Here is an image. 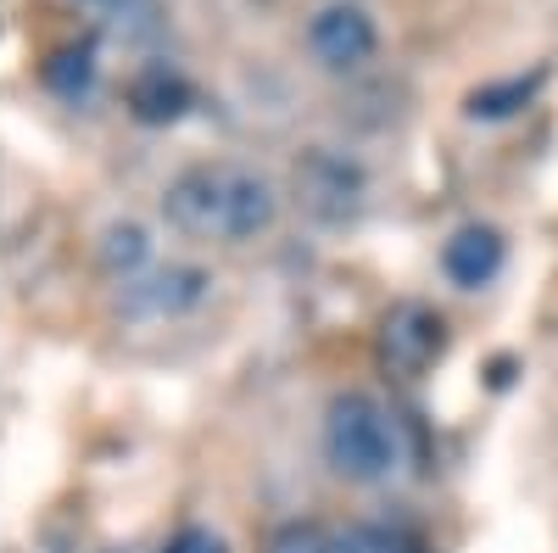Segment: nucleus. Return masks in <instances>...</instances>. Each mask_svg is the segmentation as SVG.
<instances>
[{
	"instance_id": "nucleus-1",
	"label": "nucleus",
	"mask_w": 558,
	"mask_h": 553,
	"mask_svg": "<svg viewBox=\"0 0 558 553\" xmlns=\"http://www.w3.org/2000/svg\"><path fill=\"white\" fill-rule=\"evenodd\" d=\"M162 218L191 241H257L279 218V191L241 163H196L168 179Z\"/></svg>"
},
{
	"instance_id": "nucleus-2",
	"label": "nucleus",
	"mask_w": 558,
	"mask_h": 553,
	"mask_svg": "<svg viewBox=\"0 0 558 553\" xmlns=\"http://www.w3.org/2000/svg\"><path fill=\"white\" fill-rule=\"evenodd\" d=\"M324 458L341 481H357V486H375L397 470L402 458V442H397V425L380 397L368 392H341L324 408Z\"/></svg>"
},
{
	"instance_id": "nucleus-3",
	"label": "nucleus",
	"mask_w": 558,
	"mask_h": 553,
	"mask_svg": "<svg viewBox=\"0 0 558 553\" xmlns=\"http://www.w3.org/2000/svg\"><path fill=\"white\" fill-rule=\"evenodd\" d=\"M375 45H380V28L357 0H330V7L307 23V51L330 73H357L368 57H375Z\"/></svg>"
},
{
	"instance_id": "nucleus-4",
	"label": "nucleus",
	"mask_w": 558,
	"mask_h": 553,
	"mask_svg": "<svg viewBox=\"0 0 558 553\" xmlns=\"http://www.w3.org/2000/svg\"><path fill=\"white\" fill-rule=\"evenodd\" d=\"M447 352V318L425 302H397L380 325V363L397 375H425Z\"/></svg>"
},
{
	"instance_id": "nucleus-5",
	"label": "nucleus",
	"mask_w": 558,
	"mask_h": 553,
	"mask_svg": "<svg viewBox=\"0 0 558 553\" xmlns=\"http://www.w3.org/2000/svg\"><path fill=\"white\" fill-rule=\"evenodd\" d=\"M296 202L324 224L352 218L363 207V168L336 157V152H307L296 163Z\"/></svg>"
},
{
	"instance_id": "nucleus-6",
	"label": "nucleus",
	"mask_w": 558,
	"mask_h": 553,
	"mask_svg": "<svg viewBox=\"0 0 558 553\" xmlns=\"http://www.w3.org/2000/svg\"><path fill=\"white\" fill-rule=\"evenodd\" d=\"M207 297V274L191 263H168L157 274H140V280H123V308L129 313H146V318H173V313H191Z\"/></svg>"
},
{
	"instance_id": "nucleus-7",
	"label": "nucleus",
	"mask_w": 558,
	"mask_h": 553,
	"mask_svg": "<svg viewBox=\"0 0 558 553\" xmlns=\"http://www.w3.org/2000/svg\"><path fill=\"white\" fill-rule=\"evenodd\" d=\"M502 257H508L502 229H492V224H463V229H452L447 247H441V274H447L458 291H481V286L497 280Z\"/></svg>"
},
{
	"instance_id": "nucleus-8",
	"label": "nucleus",
	"mask_w": 558,
	"mask_h": 553,
	"mask_svg": "<svg viewBox=\"0 0 558 553\" xmlns=\"http://www.w3.org/2000/svg\"><path fill=\"white\" fill-rule=\"evenodd\" d=\"M184 107H191V84H184L179 68L151 62V68H140V73L129 79V112H134L140 123H151V129L179 123Z\"/></svg>"
},
{
	"instance_id": "nucleus-9",
	"label": "nucleus",
	"mask_w": 558,
	"mask_h": 553,
	"mask_svg": "<svg viewBox=\"0 0 558 553\" xmlns=\"http://www.w3.org/2000/svg\"><path fill=\"white\" fill-rule=\"evenodd\" d=\"M45 84L57 89V96L78 101L89 84H96V51L89 45H68V51H57L51 62H45Z\"/></svg>"
},
{
	"instance_id": "nucleus-10",
	"label": "nucleus",
	"mask_w": 558,
	"mask_h": 553,
	"mask_svg": "<svg viewBox=\"0 0 558 553\" xmlns=\"http://www.w3.org/2000/svg\"><path fill=\"white\" fill-rule=\"evenodd\" d=\"M536 84H542V73L536 79H508V84L475 89V96H470V118H508V112H520L536 96Z\"/></svg>"
},
{
	"instance_id": "nucleus-11",
	"label": "nucleus",
	"mask_w": 558,
	"mask_h": 553,
	"mask_svg": "<svg viewBox=\"0 0 558 553\" xmlns=\"http://www.w3.org/2000/svg\"><path fill=\"white\" fill-rule=\"evenodd\" d=\"M146 229L140 224H112L107 229V241H101V263L112 268V274H123V280H134V268L146 263Z\"/></svg>"
},
{
	"instance_id": "nucleus-12",
	"label": "nucleus",
	"mask_w": 558,
	"mask_h": 553,
	"mask_svg": "<svg viewBox=\"0 0 558 553\" xmlns=\"http://www.w3.org/2000/svg\"><path fill=\"white\" fill-rule=\"evenodd\" d=\"M268 553H336V542L318 526H286V531H274Z\"/></svg>"
},
{
	"instance_id": "nucleus-13",
	"label": "nucleus",
	"mask_w": 558,
	"mask_h": 553,
	"mask_svg": "<svg viewBox=\"0 0 558 553\" xmlns=\"http://www.w3.org/2000/svg\"><path fill=\"white\" fill-rule=\"evenodd\" d=\"M162 553H229V548H223V537L207 531V526H184L179 537H168Z\"/></svg>"
},
{
	"instance_id": "nucleus-14",
	"label": "nucleus",
	"mask_w": 558,
	"mask_h": 553,
	"mask_svg": "<svg viewBox=\"0 0 558 553\" xmlns=\"http://www.w3.org/2000/svg\"><path fill=\"white\" fill-rule=\"evenodd\" d=\"M101 7H112V0H101Z\"/></svg>"
}]
</instances>
